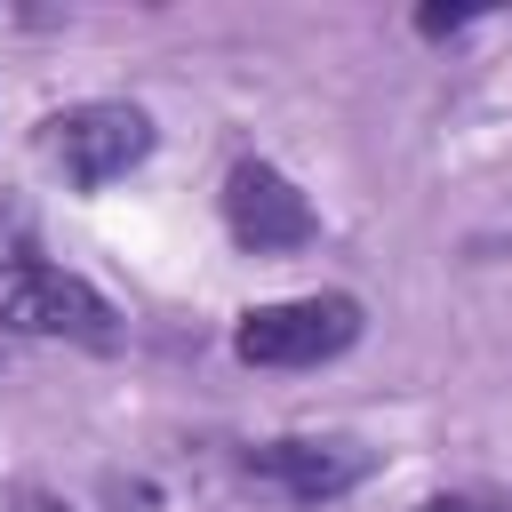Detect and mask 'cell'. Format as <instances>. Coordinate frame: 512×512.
Returning a JSON list of instances; mask_svg holds the SVG:
<instances>
[{
    "label": "cell",
    "mask_w": 512,
    "mask_h": 512,
    "mask_svg": "<svg viewBox=\"0 0 512 512\" xmlns=\"http://www.w3.org/2000/svg\"><path fill=\"white\" fill-rule=\"evenodd\" d=\"M360 344V304L344 288H320V296H288V304H256L240 312L232 328V352L248 368H320L336 352Z\"/></svg>",
    "instance_id": "6da1fadb"
},
{
    "label": "cell",
    "mask_w": 512,
    "mask_h": 512,
    "mask_svg": "<svg viewBox=\"0 0 512 512\" xmlns=\"http://www.w3.org/2000/svg\"><path fill=\"white\" fill-rule=\"evenodd\" d=\"M16 512H72V504H56V496H24Z\"/></svg>",
    "instance_id": "ba28073f"
},
{
    "label": "cell",
    "mask_w": 512,
    "mask_h": 512,
    "mask_svg": "<svg viewBox=\"0 0 512 512\" xmlns=\"http://www.w3.org/2000/svg\"><path fill=\"white\" fill-rule=\"evenodd\" d=\"M248 472H256V480H272V488H280V496H296V504H328V496H344V488L368 472V448L288 432V440L248 448Z\"/></svg>",
    "instance_id": "5b68a950"
},
{
    "label": "cell",
    "mask_w": 512,
    "mask_h": 512,
    "mask_svg": "<svg viewBox=\"0 0 512 512\" xmlns=\"http://www.w3.org/2000/svg\"><path fill=\"white\" fill-rule=\"evenodd\" d=\"M224 232L248 248V256H280V248H304L320 232L312 200L272 168V160H240L224 176Z\"/></svg>",
    "instance_id": "277c9868"
},
{
    "label": "cell",
    "mask_w": 512,
    "mask_h": 512,
    "mask_svg": "<svg viewBox=\"0 0 512 512\" xmlns=\"http://www.w3.org/2000/svg\"><path fill=\"white\" fill-rule=\"evenodd\" d=\"M152 144H160V128H152L144 104H72V112L48 120V160H56L64 184H80V192H104L112 176L144 168Z\"/></svg>",
    "instance_id": "3957f363"
},
{
    "label": "cell",
    "mask_w": 512,
    "mask_h": 512,
    "mask_svg": "<svg viewBox=\"0 0 512 512\" xmlns=\"http://www.w3.org/2000/svg\"><path fill=\"white\" fill-rule=\"evenodd\" d=\"M416 512H512V496H488V488H456V496H432Z\"/></svg>",
    "instance_id": "8992f818"
},
{
    "label": "cell",
    "mask_w": 512,
    "mask_h": 512,
    "mask_svg": "<svg viewBox=\"0 0 512 512\" xmlns=\"http://www.w3.org/2000/svg\"><path fill=\"white\" fill-rule=\"evenodd\" d=\"M0 328L16 336H72V344H112V304L80 280L40 264L32 248L0 256Z\"/></svg>",
    "instance_id": "7a4b0ae2"
},
{
    "label": "cell",
    "mask_w": 512,
    "mask_h": 512,
    "mask_svg": "<svg viewBox=\"0 0 512 512\" xmlns=\"http://www.w3.org/2000/svg\"><path fill=\"white\" fill-rule=\"evenodd\" d=\"M464 16H472V8H424V16H416V24H424V32H456V24H464Z\"/></svg>",
    "instance_id": "52a82bcc"
}]
</instances>
